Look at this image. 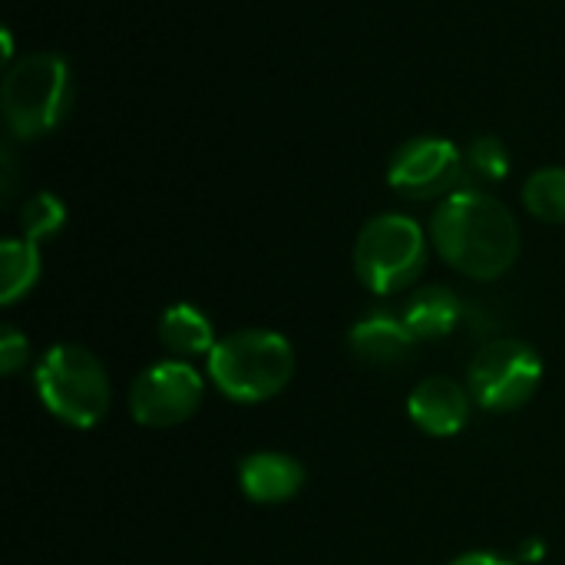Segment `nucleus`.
<instances>
[{"label": "nucleus", "mask_w": 565, "mask_h": 565, "mask_svg": "<svg viewBox=\"0 0 565 565\" xmlns=\"http://www.w3.org/2000/svg\"><path fill=\"white\" fill-rule=\"evenodd\" d=\"M427 235L437 255L473 281L503 278L516 265L523 245L516 215L477 185H460L440 199Z\"/></svg>", "instance_id": "obj_1"}, {"label": "nucleus", "mask_w": 565, "mask_h": 565, "mask_svg": "<svg viewBox=\"0 0 565 565\" xmlns=\"http://www.w3.org/2000/svg\"><path fill=\"white\" fill-rule=\"evenodd\" d=\"M212 387L235 404H265L295 377V348L268 328H242L212 348L205 358Z\"/></svg>", "instance_id": "obj_2"}, {"label": "nucleus", "mask_w": 565, "mask_h": 565, "mask_svg": "<svg viewBox=\"0 0 565 565\" xmlns=\"http://www.w3.org/2000/svg\"><path fill=\"white\" fill-rule=\"evenodd\" d=\"M33 387L50 417L66 427L89 430L109 411V374L103 361L73 341H60L46 348L33 367Z\"/></svg>", "instance_id": "obj_3"}, {"label": "nucleus", "mask_w": 565, "mask_h": 565, "mask_svg": "<svg viewBox=\"0 0 565 565\" xmlns=\"http://www.w3.org/2000/svg\"><path fill=\"white\" fill-rule=\"evenodd\" d=\"M73 103V73L60 53L40 50L13 60L0 83L3 122L17 139H40L53 132Z\"/></svg>", "instance_id": "obj_4"}, {"label": "nucleus", "mask_w": 565, "mask_h": 565, "mask_svg": "<svg viewBox=\"0 0 565 565\" xmlns=\"http://www.w3.org/2000/svg\"><path fill=\"white\" fill-rule=\"evenodd\" d=\"M427 252L430 235L417 218L381 212L367 218L354 238V275L371 295H401L420 281Z\"/></svg>", "instance_id": "obj_5"}, {"label": "nucleus", "mask_w": 565, "mask_h": 565, "mask_svg": "<svg viewBox=\"0 0 565 565\" xmlns=\"http://www.w3.org/2000/svg\"><path fill=\"white\" fill-rule=\"evenodd\" d=\"M543 384V358L530 341L497 338L483 344L467 367V391L487 414H513L526 407Z\"/></svg>", "instance_id": "obj_6"}, {"label": "nucleus", "mask_w": 565, "mask_h": 565, "mask_svg": "<svg viewBox=\"0 0 565 565\" xmlns=\"http://www.w3.org/2000/svg\"><path fill=\"white\" fill-rule=\"evenodd\" d=\"M205 401V377L192 361L166 358L139 371L129 387V417L149 430H169L199 414Z\"/></svg>", "instance_id": "obj_7"}, {"label": "nucleus", "mask_w": 565, "mask_h": 565, "mask_svg": "<svg viewBox=\"0 0 565 565\" xmlns=\"http://www.w3.org/2000/svg\"><path fill=\"white\" fill-rule=\"evenodd\" d=\"M463 179V149L444 136H414L387 162V185L411 202L447 199Z\"/></svg>", "instance_id": "obj_8"}, {"label": "nucleus", "mask_w": 565, "mask_h": 565, "mask_svg": "<svg viewBox=\"0 0 565 565\" xmlns=\"http://www.w3.org/2000/svg\"><path fill=\"white\" fill-rule=\"evenodd\" d=\"M473 407L477 404H473L470 391L440 374L420 381L407 397V414H411L414 427L430 437H440V440L463 434L473 417Z\"/></svg>", "instance_id": "obj_9"}, {"label": "nucleus", "mask_w": 565, "mask_h": 565, "mask_svg": "<svg viewBox=\"0 0 565 565\" xmlns=\"http://www.w3.org/2000/svg\"><path fill=\"white\" fill-rule=\"evenodd\" d=\"M305 480L308 473L301 460L281 450H255L238 467V487L258 507H281L295 500Z\"/></svg>", "instance_id": "obj_10"}, {"label": "nucleus", "mask_w": 565, "mask_h": 565, "mask_svg": "<svg viewBox=\"0 0 565 565\" xmlns=\"http://www.w3.org/2000/svg\"><path fill=\"white\" fill-rule=\"evenodd\" d=\"M417 338L394 311H371L348 331L351 354L367 367H397L414 351Z\"/></svg>", "instance_id": "obj_11"}, {"label": "nucleus", "mask_w": 565, "mask_h": 565, "mask_svg": "<svg viewBox=\"0 0 565 565\" xmlns=\"http://www.w3.org/2000/svg\"><path fill=\"white\" fill-rule=\"evenodd\" d=\"M156 334H159V344L166 348V354H172V358H179V361L209 358L212 348L218 344L212 318H209L202 308L189 305V301L169 305V308L159 315Z\"/></svg>", "instance_id": "obj_12"}, {"label": "nucleus", "mask_w": 565, "mask_h": 565, "mask_svg": "<svg viewBox=\"0 0 565 565\" xmlns=\"http://www.w3.org/2000/svg\"><path fill=\"white\" fill-rule=\"evenodd\" d=\"M460 315H463V305H460L457 291H450L444 285L417 288L401 311L404 324L411 328V334L417 341H440V338L454 334V328L460 324Z\"/></svg>", "instance_id": "obj_13"}, {"label": "nucleus", "mask_w": 565, "mask_h": 565, "mask_svg": "<svg viewBox=\"0 0 565 565\" xmlns=\"http://www.w3.org/2000/svg\"><path fill=\"white\" fill-rule=\"evenodd\" d=\"M43 271V258H40V245L26 242L23 235L3 238L0 245V305L10 308L20 298H26Z\"/></svg>", "instance_id": "obj_14"}, {"label": "nucleus", "mask_w": 565, "mask_h": 565, "mask_svg": "<svg viewBox=\"0 0 565 565\" xmlns=\"http://www.w3.org/2000/svg\"><path fill=\"white\" fill-rule=\"evenodd\" d=\"M523 205L546 225H565V166H543L523 182Z\"/></svg>", "instance_id": "obj_15"}, {"label": "nucleus", "mask_w": 565, "mask_h": 565, "mask_svg": "<svg viewBox=\"0 0 565 565\" xmlns=\"http://www.w3.org/2000/svg\"><path fill=\"white\" fill-rule=\"evenodd\" d=\"M66 225V205L53 192H33L20 209V235L26 242H46L56 238Z\"/></svg>", "instance_id": "obj_16"}, {"label": "nucleus", "mask_w": 565, "mask_h": 565, "mask_svg": "<svg viewBox=\"0 0 565 565\" xmlns=\"http://www.w3.org/2000/svg\"><path fill=\"white\" fill-rule=\"evenodd\" d=\"M467 179L477 185H497L510 175V149L497 136H477L463 149Z\"/></svg>", "instance_id": "obj_17"}, {"label": "nucleus", "mask_w": 565, "mask_h": 565, "mask_svg": "<svg viewBox=\"0 0 565 565\" xmlns=\"http://www.w3.org/2000/svg\"><path fill=\"white\" fill-rule=\"evenodd\" d=\"M26 364H30V338L20 328L3 324V331H0V371L7 377H13Z\"/></svg>", "instance_id": "obj_18"}, {"label": "nucleus", "mask_w": 565, "mask_h": 565, "mask_svg": "<svg viewBox=\"0 0 565 565\" xmlns=\"http://www.w3.org/2000/svg\"><path fill=\"white\" fill-rule=\"evenodd\" d=\"M450 565H520L516 559H507L500 553H490V550H473V553H463L457 556Z\"/></svg>", "instance_id": "obj_19"}, {"label": "nucleus", "mask_w": 565, "mask_h": 565, "mask_svg": "<svg viewBox=\"0 0 565 565\" xmlns=\"http://www.w3.org/2000/svg\"><path fill=\"white\" fill-rule=\"evenodd\" d=\"M543 559V543L540 540H530L520 546V563H540Z\"/></svg>", "instance_id": "obj_20"}]
</instances>
